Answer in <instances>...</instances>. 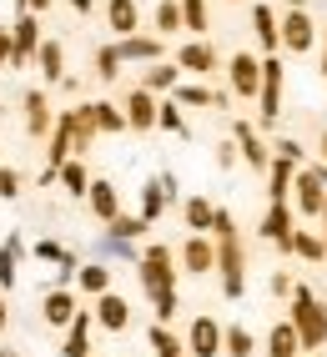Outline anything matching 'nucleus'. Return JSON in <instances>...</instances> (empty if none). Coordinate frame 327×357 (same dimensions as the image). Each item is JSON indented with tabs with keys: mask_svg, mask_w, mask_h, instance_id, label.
Wrapping results in <instances>:
<instances>
[{
	"mask_svg": "<svg viewBox=\"0 0 327 357\" xmlns=\"http://www.w3.org/2000/svg\"><path fill=\"white\" fill-rule=\"evenodd\" d=\"M186 352L192 357H222V322L217 317H197L186 332Z\"/></svg>",
	"mask_w": 327,
	"mask_h": 357,
	"instance_id": "12",
	"label": "nucleus"
},
{
	"mask_svg": "<svg viewBox=\"0 0 327 357\" xmlns=\"http://www.w3.org/2000/svg\"><path fill=\"white\" fill-rule=\"evenodd\" d=\"M156 126H161V131H172V136H186L181 106H176V101H156Z\"/></svg>",
	"mask_w": 327,
	"mask_h": 357,
	"instance_id": "36",
	"label": "nucleus"
},
{
	"mask_svg": "<svg viewBox=\"0 0 327 357\" xmlns=\"http://www.w3.org/2000/svg\"><path fill=\"white\" fill-rule=\"evenodd\" d=\"M96 322H101L106 332H121V327L131 322V302L116 297V292H101V297H96Z\"/></svg>",
	"mask_w": 327,
	"mask_h": 357,
	"instance_id": "16",
	"label": "nucleus"
},
{
	"mask_svg": "<svg viewBox=\"0 0 327 357\" xmlns=\"http://www.w3.org/2000/svg\"><path fill=\"white\" fill-rule=\"evenodd\" d=\"M176 81H181V66L176 61H156L151 70H146V91H151V96H156V91H176Z\"/></svg>",
	"mask_w": 327,
	"mask_h": 357,
	"instance_id": "28",
	"label": "nucleus"
},
{
	"mask_svg": "<svg viewBox=\"0 0 327 357\" xmlns=\"http://www.w3.org/2000/svg\"><path fill=\"white\" fill-rule=\"evenodd\" d=\"M231 141H237V156L252 166V172H267V166H272V146H267L262 136H257V126H252V121H237Z\"/></svg>",
	"mask_w": 327,
	"mask_h": 357,
	"instance_id": "9",
	"label": "nucleus"
},
{
	"mask_svg": "<svg viewBox=\"0 0 327 357\" xmlns=\"http://www.w3.org/2000/svg\"><path fill=\"white\" fill-rule=\"evenodd\" d=\"M116 70H121V56H116V45L96 51V76H101V81H116Z\"/></svg>",
	"mask_w": 327,
	"mask_h": 357,
	"instance_id": "43",
	"label": "nucleus"
},
{
	"mask_svg": "<svg viewBox=\"0 0 327 357\" xmlns=\"http://www.w3.org/2000/svg\"><path fill=\"white\" fill-rule=\"evenodd\" d=\"M212 202H206V197H186L181 202V217H186V227H192V231H212Z\"/></svg>",
	"mask_w": 327,
	"mask_h": 357,
	"instance_id": "29",
	"label": "nucleus"
},
{
	"mask_svg": "<svg viewBox=\"0 0 327 357\" xmlns=\"http://www.w3.org/2000/svg\"><path fill=\"white\" fill-rule=\"evenodd\" d=\"M252 31H257V40H262V51L277 56V10L272 6H252Z\"/></svg>",
	"mask_w": 327,
	"mask_h": 357,
	"instance_id": "23",
	"label": "nucleus"
},
{
	"mask_svg": "<svg viewBox=\"0 0 327 357\" xmlns=\"http://www.w3.org/2000/svg\"><path fill=\"white\" fill-rule=\"evenodd\" d=\"M71 6H76V10H91V0H71Z\"/></svg>",
	"mask_w": 327,
	"mask_h": 357,
	"instance_id": "55",
	"label": "nucleus"
},
{
	"mask_svg": "<svg viewBox=\"0 0 327 357\" xmlns=\"http://www.w3.org/2000/svg\"><path fill=\"white\" fill-rule=\"evenodd\" d=\"M217 267H222V292L237 302L247 292V261H242V242H237V236H217Z\"/></svg>",
	"mask_w": 327,
	"mask_h": 357,
	"instance_id": "3",
	"label": "nucleus"
},
{
	"mask_svg": "<svg viewBox=\"0 0 327 357\" xmlns=\"http://www.w3.org/2000/svg\"><path fill=\"white\" fill-rule=\"evenodd\" d=\"M36 257H40V261H51V267H56V282L76 277V252H66L61 242H40V247H36Z\"/></svg>",
	"mask_w": 327,
	"mask_h": 357,
	"instance_id": "24",
	"label": "nucleus"
},
{
	"mask_svg": "<svg viewBox=\"0 0 327 357\" xmlns=\"http://www.w3.org/2000/svg\"><path fill=\"white\" fill-rule=\"evenodd\" d=\"M257 101H262V126H277V116H282V61H277V56L262 61V86H257Z\"/></svg>",
	"mask_w": 327,
	"mask_h": 357,
	"instance_id": "6",
	"label": "nucleus"
},
{
	"mask_svg": "<svg viewBox=\"0 0 327 357\" xmlns=\"http://www.w3.org/2000/svg\"><path fill=\"white\" fill-rule=\"evenodd\" d=\"M172 261H176V252H172V247H161V242L142 252V267H136V272H142V287H146V292L176 287V267H172Z\"/></svg>",
	"mask_w": 327,
	"mask_h": 357,
	"instance_id": "5",
	"label": "nucleus"
},
{
	"mask_svg": "<svg viewBox=\"0 0 327 357\" xmlns=\"http://www.w3.org/2000/svg\"><path fill=\"white\" fill-rule=\"evenodd\" d=\"M297 352H302L297 327H292V322H277V327L267 332V357H297Z\"/></svg>",
	"mask_w": 327,
	"mask_h": 357,
	"instance_id": "25",
	"label": "nucleus"
},
{
	"mask_svg": "<svg viewBox=\"0 0 327 357\" xmlns=\"http://www.w3.org/2000/svg\"><path fill=\"white\" fill-rule=\"evenodd\" d=\"M0 197H20V176L10 166H0Z\"/></svg>",
	"mask_w": 327,
	"mask_h": 357,
	"instance_id": "45",
	"label": "nucleus"
},
{
	"mask_svg": "<svg viewBox=\"0 0 327 357\" xmlns=\"http://www.w3.org/2000/svg\"><path fill=\"white\" fill-rule=\"evenodd\" d=\"M176 106H227V96L222 91H206V86H181L176 81V96H172Z\"/></svg>",
	"mask_w": 327,
	"mask_h": 357,
	"instance_id": "30",
	"label": "nucleus"
},
{
	"mask_svg": "<svg viewBox=\"0 0 327 357\" xmlns=\"http://www.w3.org/2000/svg\"><path fill=\"white\" fill-rule=\"evenodd\" d=\"M322 76H327V40H322Z\"/></svg>",
	"mask_w": 327,
	"mask_h": 357,
	"instance_id": "56",
	"label": "nucleus"
},
{
	"mask_svg": "<svg viewBox=\"0 0 327 357\" xmlns=\"http://www.w3.org/2000/svg\"><path fill=\"white\" fill-rule=\"evenodd\" d=\"M292 231H297V211H292V202H272L267 217H262V236H267V242H277L282 252H292Z\"/></svg>",
	"mask_w": 327,
	"mask_h": 357,
	"instance_id": "8",
	"label": "nucleus"
},
{
	"mask_svg": "<svg viewBox=\"0 0 327 357\" xmlns=\"http://www.w3.org/2000/svg\"><path fill=\"white\" fill-rule=\"evenodd\" d=\"M317 161H322V166H327V131H322V136H317Z\"/></svg>",
	"mask_w": 327,
	"mask_h": 357,
	"instance_id": "51",
	"label": "nucleus"
},
{
	"mask_svg": "<svg viewBox=\"0 0 327 357\" xmlns=\"http://www.w3.org/2000/svg\"><path fill=\"white\" fill-rule=\"evenodd\" d=\"M287 202H292V211L297 217H322V202H327V186L317 181V172L312 166H297V176H292V192H287Z\"/></svg>",
	"mask_w": 327,
	"mask_h": 357,
	"instance_id": "4",
	"label": "nucleus"
},
{
	"mask_svg": "<svg viewBox=\"0 0 327 357\" xmlns=\"http://www.w3.org/2000/svg\"><path fill=\"white\" fill-rule=\"evenodd\" d=\"M6 66H10V36L0 31V70H6Z\"/></svg>",
	"mask_w": 327,
	"mask_h": 357,
	"instance_id": "49",
	"label": "nucleus"
},
{
	"mask_svg": "<svg viewBox=\"0 0 327 357\" xmlns=\"http://www.w3.org/2000/svg\"><path fill=\"white\" fill-rule=\"evenodd\" d=\"M106 227H111V236H121V242H131V236H142V231H146V222H142V217H121V211H116Z\"/></svg>",
	"mask_w": 327,
	"mask_h": 357,
	"instance_id": "40",
	"label": "nucleus"
},
{
	"mask_svg": "<svg viewBox=\"0 0 327 357\" xmlns=\"http://www.w3.org/2000/svg\"><path fill=\"white\" fill-rule=\"evenodd\" d=\"M292 252H297V257H307V261H322V257H327V242H322L317 231L297 227V231H292Z\"/></svg>",
	"mask_w": 327,
	"mask_h": 357,
	"instance_id": "34",
	"label": "nucleus"
},
{
	"mask_svg": "<svg viewBox=\"0 0 327 357\" xmlns=\"http://www.w3.org/2000/svg\"><path fill=\"white\" fill-rule=\"evenodd\" d=\"M26 116H31V131H45V126H51V111H45V96H40V91H31V96H26Z\"/></svg>",
	"mask_w": 327,
	"mask_h": 357,
	"instance_id": "41",
	"label": "nucleus"
},
{
	"mask_svg": "<svg viewBox=\"0 0 327 357\" xmlns=\"http://www.w3.org/2000/svg\"><path fill=\"white\" fill-rule=\"evenodd\" d=\"M176 6H181V26L186 31H206V0H176Z\"/></svg>",
	"mask_w": 327,
	"mask_h": 357,
	"instance_id": "38",
	"label": "nucleus"
},
{
	"mask_svg": "<svg viewBox=\"0 0 327 357\" xmlns=\"http://www.w3.org/2000/svg\"><path fill=\"white\" fill-rule=\"evenodd\" d=\"M322 81H327V76H322Z\"/></svg>",
	"mask_w": 327,
	"mask_h": 357,
	"instance_id": "58",
	"label": "nucleus"
},
{
	"mask_svg": "<svg viewBox=\"0 0 327 357\" xmlns=\"http://www.w3.org/2000/svg\"><path fill=\"white\" fill-rule=\"evenodd\" d=\"M106 20L116 36H136L142 31V10H136V0H106Z\"/></svg>",
	"mask_w": 327,
	"mask_h": 357,
	"instance_id": "19",
	"label": "nucleus"
},
{
	"mask_svg": "<svg viewBox=\"0 0 327 357\" xmlns=\"http://www.w3.org/2000/svg\"><path fill=\"white\" fill-rule=\"evenodd\" d=\"M76 282H81V292L101 297V292H111V267H106V261H91V267H76Z\"/></svg>",
	"mask_w": 327,
	"mask_h": 357,
	"instance_id": "27",
	"label": "nucleus"
},
{
	"mask_svg": "<svg viewBox=\"0 0 327 357\" xmlns=\"http://www.w3.org/2000/svg\"><path fill=\"white\" fill-rule=\"evenodd\" d=\"M40 317H45V327H66V322L76 317V297L66 292V287L45 292V302H40Z\"/></svg>",
	"mask_w": 327,
	"mask_h": 357,
	"instance_id": "17",
	"label": "nucleus"
},
{
	"mask_svg": "<svg viewBox=\"0 0 327 357\" xmlns=\"http://www.w3.org/2000/svg\"><path fill=\"white\" fill-rule=\"evenodd\" d=\"M292 176H297V166L282 161V156H272V166H267V197H272V202H287Z\"/></svg>",
	"mask_w": 327,
	"mask_h": 357,
	"instance_id": "21",
	"label": "nucleus"
},
{
	"mask_svg": "<svg viewBox=\"0 0 327 357\" xmlns=\"http://www.w3.org/2000/svg\"><path fill=\"white\" fill-rule=\"evenodd\" d=\"M151 352H156V357H181V342L167 332V322H156V327H151Z\"/></svg>",
	"mask_w": 327,
	"mask_h": 357,
	"instance_id": "39",
	"label": "nucleus"
},
{
	"mask_svg": "<svg viewBox=\"0 0 327 357\" xmlns=\"http://www.w3.org/2000/svg\"><path fill=\"white\" fill-rule=\"evenodd\" d=\"M36 45H40V20L20 15V26L10 36V66H26V56H36Z\"/></svg>",
	"mask_w": 327,
	"mask_h": 357,
	"instance_id": "15",
	"label": "nucleus"
},
{
	"mask_svg": "<svg viewBox=\"0 0 327 357\" xmlns=\"http://www.w3.org/2000/svg\"><path fill=\"white\" fill-rule=\"evenodd\" d=\"M287 322L297 327L302 352L327 347V307L312 297V287H292V317H287Z\"/></svg>",
	"mask_w": 327,
	"mask_h": 357,
	"instance_id": "1",
	"label": "nucleus"
},
{
	"mask_svg": "<svg viewBox=\"0 0 327 357\" xmlns=\"http://www.w3.org/2000/svg\"><path fill=\"white\" fill-rule=\"evenodd\" d=\"M217 166H222V172L237 166V141H222V146H217Z\"/></svg>",
	"mask_w": 327,
	"mask_h": 357,
	"instance_id": "46",
	"label": "nucleus"
},
{
	"mask_svg": "<svg viewBox=\"0 0 327 357\" xmlns=\"http://www.w3.org/2000/svg\"><path fill=\"white\" fill-rule=\"evenodd\" d=\"M217 267V247L206 242V231H192L181 242V272H192V277H206Z\"/></svg>",
	"mask_w": 327,
	"mask_h": 357,
	"instance_id": "11",
	"label": "nucleus"
},
{
	"mask_svg": "<svg viewBox=\"0 0 327 357\" xmlns=\"http://www.w3.org/2000/svg\"><path fill=\"white\" fill-rule=\"evenodd\" d=\"M36 56H40V76L45 81H66V51H61V40H40Z\"/></svg>",
	"mask_w": 327,
	"mask_h": 357,
	"instance_id": "26",
	"label": "nucleus"
},
{
	"mask_svg": "<svg viewBox=\"0 0 327 357\" xmlns=\"http://www.w3.org/2000/svg\"><path fill=\"white\" fill-rule=\"evenodd\" d=\"M181 31V6L176 0H161L156 6V36H176Z\"/></svg>",
	"mask_w": 327,
	"mask_h": 357,
	"instance_id": "37",
	"label": "nucleus"
},
{
	"mask_svg": "<svg viewBox=\"0 0 327 357\" xmlns=\"http://www.w3.org/2000/svg\"><path fill=\"white\" fill-rule=\"evenodd\" d=\"M0 332H6V297H0Z\"/></svg>",
	"mask_w": 327,
	"mask_h": 357,
	"instance_id": "54",
	"label": "nucleus"
},
{
	"mask_svg": "<svg viewBox=\"0 0 327 357\" xmlns=\"http://www.w3.org/2000/svg\"><path fill=\"white\" fill-rule=\"evenodd\" d=\"M277 45L292 56H307L312 45H317V20L307 10H287L282 20H277Z\"/></svg>",
	"mask_w": 327,
	"mask_h": 357,
	"instance_id": "2",
	"label": "nucleus"
},
{
	"mask_svg": "<svg viewBox=\"0 0 327 357\" xmlns=\"http://www.w3.org/2000/svg\"><path fill=\"white\" fill-rule=\"evenodd\" d=\"M297 357H302V352H297Z\"/></svg>",
	"mask_w": 327,
	"mask_h": 357,
	"instance_id": "59",
	"label": "nucleus"
},
{
	"mask_svg": "<svg viewBox=\"0 0 327 357\" xmlns=\"http://www.w3.org/2000/svg\"><path fill=\"white\" fill-rule=\"evenodd\" d=\"M116 56L121 61H161V36H121Z\"/></svg>",
	"mask_w": 327,
	"mask_h": 357,
	"instance_id": "20",
	"label": "nucleus"
},
{
	"mask_svg": "<svg viewBox=\"0 0 327 357\" xmlns=\"http://www.w3.org/2000/svg\"><path fill=\"white\" fill-rule=\"evenodd\" d=\"M282 6H287V10H307V0H282Z\"/></svg>",
	"mask_w": 327,
	"mask_h": 357,
	"instance_id": "53",
	"label": "nucleus"
},
{
	"mask_svg": "<svg viewBox=\"0 0 327 357\" xmlns=\"http://www.w3.org/2000/svg\"><path fill=\"white\" fill-rule=\"evenodd\" d=\"M51 0H15V10H45Z\"/></svg>",
	"mask_w": 327,
	"mask_h": 357,
	"instance_id": "50",
	"label": "nucleus"
},
{
	"mask_svg": "<svg viewBox=\"0 0 327 357\" xmlns=\"http://www.w3.org/2000/svg\"><path fill=\"white\" fill-rule=\"evenodd\" d=\"M56 172H61V181H66V192H71V197H86L91 176H86V166H81V161H61Z\"/></svg>",
	"mask_w": 327,
	"mask_h": 357,
	"instance_id": "35",
	"label": "nucleus"
},
{
	"mask_svg": "<svg viewBox=\"0 0 327 357\" xmlns=\"http://www.w3.org/2000/svg\"><path fill=\"white\" fill-rule=\"evenodd\" d=\"M26 257V242L20 236H6V247H0V287H15V261Z\"/></svg>",
	"mask_w": 327,
	"mask_h": 357,
	"instance_id": "31",
	"label": "nucleus"
},
{
	"mask_svg": "<svg viewBox=\"0 0 327 357\" xmlns=\"http://www.w3.org/2000/svg\"><path fill=\"white\" fill-rule=\"evenodd\" d=\"M121 116H126L131 131H151V126H156V96H151L146 86H136L131 96H126V111H121Z\"/></svg>",
	"mask_w": 327,
	"mask_h": 357,
	"instance_id": "13",
	"label": "nucleus"
},
{
	"mask_svg": "<svg viewBox=\"0 0 327 357\" xmlns=\"http://www.w3.org/2000/svg\"><path fill=\"white\" fill-rule=\"evenodd\" d=\"M86 116H91V126H96V131H126V116L116 106H106V101H91Z\"/></svg>",
	"mask_w": 327,
	"mask_h": 357,
	"instance_id": "33",
	"label": "nucleus"
},
{
	"mask_svg": "<svg viewBox=\"0 0 327 357\" xmlns=\"http://www.w3.org/2000/svg\"><path fill=\"white\" fill-rule=\"evenodd\" d=\"M176 66L186 70V76H212V70H217V51L206 40H192V45L176 51Z\"/></svg>",
	"mask_w": 327,
	"mask_h": 357,
	"instance_id": "14",
	"label": "nucleus"
},
{
	"mask_svg": "<svg viewBox=\"0 0 327 357\" xmlns=\"http://www.w3.org/2000/svg\"><path fill=\"white\" fill-rule=\"evenodd\" d=\"M227 76H231V91H237L242 101H257V86H262V56L237 51L227 61Z\"/></svg>",
	"mask_w": 327,
	"mask_h": 357,
	"instance_id": "7",
	"label": "nucleus"
},
{
	"mask_svg": "<svg viewBox=\"0 0 327 357\" xmlns=\"http://www.w3.org/2000/svg\"><path fill=\"white\" fill-rule=\"evenodd\" d=\"M322 242H327V227H322Z\"/></svg>",
	"mask_w": 327,
	"mask_h": 357,
	"instance_id": "57",
	"label": "nucleus"
},
{
	"mask_svg": "<svg viewBox=\"0 0 327 357\" xmlns=\"http://www.w3.org/2000/svg\"><path fill=\"white\" fill-rule=\"evenodd\" d=\"M222 352L227 357H252L257 352V337L247 327H222Z\"/></svg>",
	"mask_w": 327,
	"mask_h": 357,
	"instance_id": "32",
	"label": "nucleus"
},
{
	"mask_svg": "<svg viewBox=\"0 0 327 357\" xmlns=\"http://www.w3.org/2000/svg\"><path fill=\"white\" fill-rule=\"evenodd\" d=\"M212 236H237V222H231V211H227V206L212 211Z\"/></svg>",
	"mask_w": 327,
	"mask_h": 357,
	"instance_id": "44",
	"label": "nucleus"
},
{
	"mask_svg": "<svg viewBox=\"0 0 327 357\" xmlns=\"http://www.w3.org/2000/svg\"><path fill=\"white\" fill-rule=\"evenodd\" d=\"M172 202H176V176H172V172H161L156 181H146V192H142V222L151 227Z\"/></svg>",
	"mask_w": 327,
	"mask_h": 357,
	"instance_id": "10",
	"label": "nucleus"
},
{
	"mask_svg": "<svg viewBox=\"0 0 327 357\" xmlns=\"http://www.w3.org/2000/svg\"><path fill=\"white\" fill-rule=\"evenodd\" d=\"M86 202H91V211H96L101 222H111L116 211H121V197H116V181H106V176L86 186Z\"/></svg>",
	"mask_w": 327,
	"mask_h": 357,
	"instance_id": "18",
	"label": "nucleus"
},
{
	"mask_svg": "<svg viewBox=\"0 0 327 357\" xmlns=\"http://www.w3.org/2000/svg\"><path fill=\"white\" fill-rule=\"evenodd\" d=\"M151 302H156V322H172L176 317V287H161V292H151Z\"/></svg>",
	"mask_w": 327,
	"mask_h": 357,
	"instance_id": "42",
	"label": "nucleus"
},
{
	"mask_svg": "<svg viewBox=\"0 0 327 357\" xmlns=\"http://www.w3.org/2000/svg\"><path fill=\"white\" fill-rule=\"evenodd\" d=\"M292 287H297V282L287 272H272V297H292Z\"/></svg>",
	"mask_w": 327,
	"mask_h": 357,
	"instance_id": "48",
	"label": "nucleus"
},
{
	"mask_svg": "<svg viewBox=\"0 0 327 357\" xmlns=\"http://www.w3.org/2000/svg\"><path fill=\"white\" fill-rule=\"evenodd\" d=\"M272 146H277V156H282V161L302 166V146H297V141H272Z\"/></svg>",
	"mask_w": 327,
	"mask_h": 357,
	"instance_id": "47",
	"label": "nucleus"
},
{
	"mask_svg": "<svg viewBox=\"0 0 327 357\" xmlns=\"http://www.w3.org/2000/svg\"><path fill=\"white\" fill-rule=\"evenodd\" d=\"M66 327V357H91V312H76Z\"/></svg>",
	"mask_w": 327,
	"mask_h": 357,
	"instance_id": "22",
	"label": "nucleus"
},
{
	"mask_svg": "<svg viewBox=\"0 0 327 357\" xmlns=\"http://www.w3.org/2000/svg\"><path fill=\"white\" fill-rule=\"evenodd\" d=\"M312 172H317V181L327 186V166H322V161H312Z\"/></svg>",
	"mask_w": 327,
	"mask_h": 357,
	"instance_id": "52",
	"label": "nucleus"
}]
</instances>
